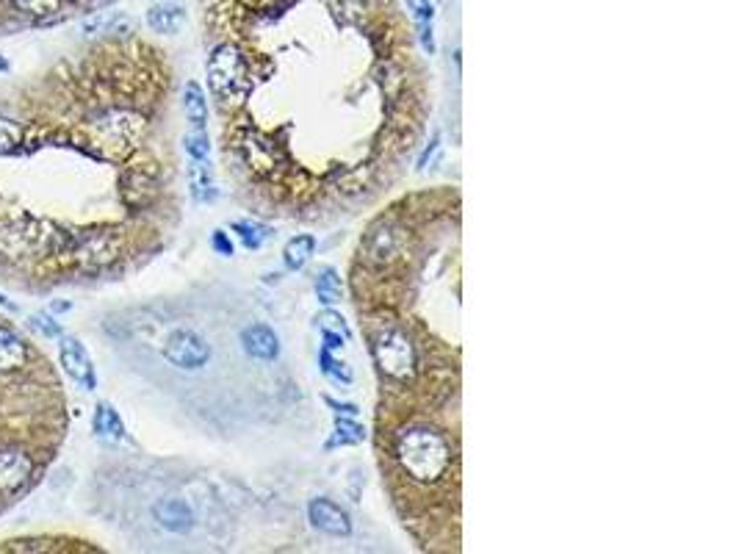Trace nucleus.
<instances>
[{"mask_svg":"<svg viewBox=\"0 0 739 554\" xmlns=\"http://www.w3.org/2000/svg\"><path fill=\"white\" fill-rule=\"evenodd\" d=\"M313 253H316V236L299 233V236H294V239L283 247V261H286V266L291 272H299V269L308 266L310 255Z\"/></svg>","mask_w":739,"mask_h":554,"instance_id":"nucleus-15","label":"nucleus"},{"mask_svg":"<svg viewBox=\"0 0 739 554\" xmlns=\"http://www.w3.org/2000/svg\"><path fill=\"white\" fill-rule=\"evenodd\" d=\"M31 361V347L12 327L0 325V374H14Z\"/></svg>","mask_w":739,"mask_h":554,"instance_id":"nucleus-10","label":"nucleus"},{"mask_svg":"<svg viewBox=\"0 0 739 554\" xmlns=\"http://www.w3.org/2000/svg\"><path fill=\"white\" fill-rule=\"evenodd\" d=\"M125 258H128V233L100 225V228L75 233L67 264L81 269V272H89V275H97V272H106L111 266H117Z\"/></svg>","mask_w":739,"mask_h":554,"instance_id":"nucleus-3","label":"nucleus"},{"mask_svg":"<svg viewBox=\"0 0 739 554\" xmlns=\"http://www.w3.org/2000/svg\"><path fill=\"white\" fill-rule=\"evenodd\" d=\"M164 361L169 366H175L180 372H200L203 366H208L211 361V344H208V338L200 336L197 330H191V327H178V330H172L164 341Z\"/></svg>","mask_w":739,"mask_h":554,"instance_id":"nucleus-4","label":"nucleus"},{"mask_svg":"<svg viewBox=\"0 0 739 554\" xmlns=\"http://www.w3.org/2000/svg\"><path fill=\"white\" fill-rule=\"evenodd\" d=\"M308 516L313 521V527L324 532V535H333V538L352 535V518H349V513L341 505H335L333 499H327V496L310 502Z\"/></svg>","mask_w":739,"mask_h":554,"instance_id":"nucleus-7","label":"nucleus"},{"mask_svg":"<svg viewBox=\"0 0 739 554\" xmlns=\"http://www.w3.org/2000/svg\"><path fill=\"white\" fill-rule=\"evenodd\" d=\"M28 327H31V330H36L39 336H45V338H61V336H64V330H61V325L56 322V316L45 314V311H36V314L28 316Z\"/></svg>","mask_w":739,"mask_h":554,"instance_id":"nucleus-22","label":"nucleus"},{"mask_svg":"<svg viewBox=\"0 0 739 554\" xmlns=\"http://www.w3.org/2000/svg\"><path fill=\"white\" fill-rule=\"evenodd\" d=\"M23 139L25 133L20 122L0 117V156H14L23 147Z\"/></svg>","mask_w":739,"mask_h":554,"instance_id":"nucleus-17","label":"nucleus"},{"mask_svg":"<svg viewBox=\"0 0 739 554\" xmlns=\"http://www.w3.org/2000/svg\"><path fill=\"white\" fill-rule=\"evenodd\" d=\"M366 438V430H363V424L358 422H349V419H338L335 422V435L333 441L327 444V449H333V446H344V444H360Z\"/></svg>","mask_w":739,"mask_h":554,"instance_id":"nucleus-19","label":"nucleus"},{"mask_svg":"<svg viewBox=\"0 0 739 554\" xmlns=\"http://www.w3.org/2000/svg\"><path fill=\"white\" fill-rule=\"evenodd\" d=\"M0 308H6V311H12V314L17 311V305H14V302L9 300L6 294H0Z\"/></svg>","mask_w":739,"mask_h":554,"instance_id":"nucleus-29","label":"nucleus"},{"mask_svg":"<svg viewBox=\"0 0 739 554\" xmlns=\"http://www.w3.org/2000/svg\"><path fill=\"white\" fill-rule=\"evenodd\" d=\"M36 460L23 446H0V496H14L31 482Z\"/></svg>","mask_w":739,"mask_h":554,"instance_id":"nucleus-5","label":"nucleus"},{"mask_svg":"<svg viewBox=\"0 0 739 554\" xmlns=\"http://www.w3.org/2000/svg\"><path fill=\"white\" fill-rule=\"evenodd\" d=\"M405 3L418 23H432L435 20V6H432L430 0H405Z\"/></svg>","mask_w":739,"mask_h":554,"instance_id":"nucleus-24","label":"nucleus"},{"mask_svg":"<svg viewBox=\"0 0 739 554\" xmlns=\"http://www.w3.org/2000/svg\"><path fill=\"white\" fill-rule=\"evenodd\" d=\"M92 430H95L97 438L103 441H125V424H122L120 413L114 410V405L108 402H97L95 405V416H92Z\"/></svg>","mask_w":739,"mask_h":554,"instance_id":"nucleus-14","label":"nucleus"},{"mask_svg":"<svg viewBox=\"0 0 739 554\" xmlns=\"http://www.w3.org/2000/svg\"><path fill=\"white\" fill-rule=\"evenodd\" d=\"M72 311V302H50V314H67Z\"/></svg>","mask_w":739,"mask_h":554,"instance_id":"nucleus-28","label":"nucleus"},{"mask_svg":"<svg viewBox=\"0 0 739 554\" xmlns=\"http://www.w3.org/2000/svg\"><path fill=\"white\" fill-rule=\"evenodd\" d=\"M324 341H327V347H324V350H341L346 338L341 336V333H330V330H324Z\"/></svg>","mask_w":739,"mask_h":554,"instance_id":"nucleus-27","label":"nucleus"},{"mask_svg":"<svg viewBox=\"0 0 739 554\" xmlns=\"http://www.w3.org/2000/svg\"><path fill=\"white\" fill-rule=\"evenodd\" d=\"M189 194L194 203H214L216 200V181L208 161H189Z\"/></svg>","mask_w":739,"mask_h":554,"instance_id":"nucleus-12","label":"nucleus"},{"mask_svg":"<svg viewBox=\"0 0 739 554\" xmlns=\"http://www.w3.org/2000/svg\"><path fill=\"white\" fill-rule=\"evenodd\" d=\"M316 294L319 302H324L327 308H333L335 302L341 300V275L335 272L333 266H322L319 275H316Z\"/></svg>","mask_w":739,"mask_h":554,"instance_id":"nucleus-16","label":"nucleus"},{"mask_svg":"<svg viewBox=\"0 0 739 554\" xmlns=\"http://www.w3.org/2000/svg\"><path fill=\"white\" fill-rule=\"evenodd\" d=\"M153 516L172 535H186L194 527V510H191L186 499H178V496L158 499L153 507Z\"/></svg>","mask_w":739,"mask_h":554,"instance_id":"nucleus-8","label":"nucleus"},{"mask_svg":"<svg viewBox=\"0 0 739 554\" xmlns=\"http://www.w3.org/2000/svg\"><path fill=\"white\" fill-rule=\"evenodd\" d=\"M418 31H421V50L432 56L435 53V37H432V23H418Z\"/></svg>","mask_w":739,"mask_h":554,"instance_id":"nucleus-26","label":"nucleus"},{"mask_svg":"<svg viewBox=\"0 0 739 554\" xmlns=\"http://www.w3.org/2000/svg\"><path fill=\"white\" fill-rule=\"evenodd\" d=\"M186 23V12L178 3H155L147 9V25L155 34H164V37H172L178 34L180 28Z\"/></svg>","mask_w":739,"mask_h":554,"instance_id":"nucleus-11","label":"nucleus"},{"mask_svg":"<svg viewBox=\"0 0 739 554\" xmlns=\"http://www.w3.org/2000/svg\"><path fill=\"white\" fill-rule=\"evenodd\" d=\"M12 3L17 12L28 14V17H53L64 0H12Z\"/></svg>","mask_w":739,"mask_h":554,"instance_id":"nucleus-21","label":"nucleus"},{"mask_svg":"<svg viewBox=\"0 0 739 554\" xmlns=\"http://www.w3.org/2000/svg\"><path fill=\"white\" fill-rule=\"evenodd\" d=\"M460 405L377 408L374 452L396 518L421 552H460Z\"/></svg>","mask_w":739,"mask_h":554,"instance_id":"nucleus-2","label":"nucleus"},{"mask_svg":"<svg viewBox=\"0 0 739 554\" xmlns=\"http://www.w3.org/2000/svg\"><path fill=\"white\" fill-rule=\"evenodd\" d=\"M211 247H214L219 255H225V258L233 255V241H230V236H227L225 230H214V236H211Z\"/></svg>","mask_w":739,"mask_h":554,"instance_id":"nucleus-25","label":"nucleus"},{"mask_svg":"<svg viewBox=\"0 0 739 554\" xmlns=\"http://www.w3.org/2000/svg\"><path fill=\"white\" fill-rule=\"evenodd\" d=\"M241 344H244V352L255 361L272 363L280 358V338L272 327L247 325L241 330Z\"/></svg>","mask_w":739,"mask_h":554,"instance_id":"nucleus-9","label":"nucleus"},{"mask_svg":"<svg viewBox=\"0 0 739 554\" xmlns=\"http://www.w3.org/2000/svg\"><path fill=\"white\" fill-rule=\"evenodd\" d=\"M183 147H186V156H189L191 161H208V156H211L208 131H194V128H191V131L183 136Z\"/></svg>","mask_w":739,"mask_h":554,"instance_id":"nucleus-20","label":"nucleus"},{"mask_svg":"<svg viewBox=\"0 0 739 554\" xmlns=\"http://www.w3.org/2000/svg\"><path fill=\"white\" fill-rule=\"evenodd\" d=\"M233 230L239 233L247 250H258L263 244V239H269V236L275 233V230L266 228L261 222H233Z\"/></svg>","mask_w":739,"mask_h":554,"instance_id":"nucleus-18","label":"nucleus"},{"mask_svg":"<svg viewBox=\"0 0 739 554\" xmlns=\"http://www.w3.org/2000/svg\"><path fill=\"white\" fill-rule=\"evenodd\" d=\"M205 17L241 53L219 103L222 156L244 205L297 222L352 217L402 175L427 133L430 78L394 0H327L319 31L297 34L280 0H208Z\"/></svg>","mask_w":739,"mask_h":554,"instance_id":"nucleus-1","label":"nucleus"},{"mask_svg":"<svg viewBox=\"0 0 739 554\" xmlns=\"http://www.w3.org/2000/svg\"><path fill=\"white\" fill-rule=\"evenodd\" d=\"M183 111H186V122L194 131H208V97L197 81H189L183 86Z\"/></svg>","mask_w":739,"mask_h":554,"instance_id":"nucleus-13","label":"nucleus"},{"mask_svg":"<svg viewBox=\"0 0 739 554\" xmlns=\"http://www.w3.org/2000/svg\"><path fill=\"white\" fill-rule=\"evenodd\" d=\"M319 325H322V330H330V333H341L344 338H349V327H346L344 316L338 314V311H324V314L319 316Z\"/></svg>","mask_w":739,"mask_h":554,"instance_id":"nucleus-23","label":"nucleus"},{"mask_svg":"<svg viewBox=\"0 0 739 554\" xmlns=\"http://www.w3.org/2000/svg\"><path fill=\"white\" fill-rule=\"evenodd\" d=\"M59 363L75 386H81L84 391H95L97 388L95 363H92L89 352H86V347L78 341V338L75 336L59 338Z\"/></svg>","mask_w":739,"mask_h":554,"instance_id":"nucleus-6","label":"nucleus"},{"mask_svg":"<svg viewBox=\"0 0 739 554\" xmlns=\"http://www.w3.org/2000/svg\"><path fill=\"white\" fill-rule=\"evenodd\" d=\"M6 70H9V61L0 56V73H6Z\"/></svg>","mask_w":739,"mask_h":554,"instance_id":"nucleus-30","label":"nucleus"}]
</instances>
